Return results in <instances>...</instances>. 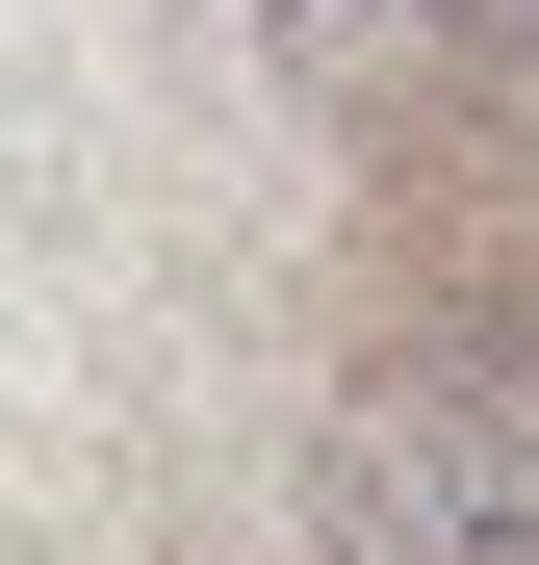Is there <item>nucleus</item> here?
I'll return each mask as SVG.
<instances>
[{
    "instance_id": "2",
    "label": "nucleus",
    "mask_w": 539,
    "mask_h": 565,
    "mask_svg": "<svg viewBox=\"0 0 539 565\" xmlns=\"http://www.w3.org/2000/svg\"><path fill=\"white\" fill-rule=\"evenodd\" d=\"M283 26V77H334V104H411L436 77V0H257Z\"/></svg>"
},
{
    "instance_id": "1",
    "label": "nucleus",
    "mask_w": 539,
    "mask_h": 565,
    "mask_svg": "<svg viewBox=\"0 0 539 565\" xmlns=\"http://www.w3.org/2000/svg\"><path fill=\"white\" fill-rule=\"evenodd\" d=\"M309 540L334 565H539V386L514 360H386V386H334Z\"/></svg>"
}]
</instances>
